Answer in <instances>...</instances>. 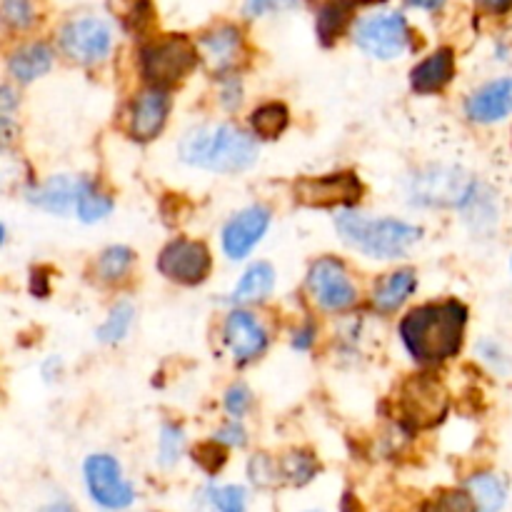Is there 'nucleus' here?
Instances as JSON below:
<instances>
[{"label": "nucleus", "instance_id": "obj_1", "mask_svg": "<svg viewBox=\"0 0 512 512\" xmlns=\"http://www.w3.org/2000/svg\"><path fill=\"white\" fill-rule=\"evenodd\" d=\"M465 323H468V308L450 300V303L425 305L405 315L400 335L415 360L440 363L460 353Z\"/></svg>", "mask_w": 512, "mask_h": 512}, {"label": "nucleus", "instance_id": "obj_2", "mask_svg": "<svg viewBox=\"0 0 512 512\" xmlns=\"http://www.w3.org/2000/svg\"><path fill=\"white\" fill-rule=\"evenodd\" d=\"M180 158L195 168L238 173L255 163L258 145L233 125H203L185 135L180 143Z\"/></svg>", "mask_w": 512, "mask_h": 512}, {"label": "nucleus", "instance_id": "obj_3", "mask_svg": "<svg viewBox=\"0 0 512 512\" xmlns=\"http://www.w3.org/2000/svg\"><path fill=\"white\" fill-rule=\"evenodd\" d=\"M340 238L370 258H400L423 235L415 225L400 220H373L360 213H340L335 218Z\"/></svg>", "mask_w": 512, "mask_h": 512}, {"label": "nucleus", "instance_id": "obj_4", "mask_svg": "<svg viewBox=\"0 0 512 512\" xmlns=\"http://www.w3.org/2000/svg\"><path fill=\"white\" fill-rule=\"evenodd\" d=\"M398 413L408 428L425 430L438 425L448 413V393L443 385L430 375L410 378L400 390Z\"/></svg>", "mask_w": 512, "mask_h": 512}, {"label": "nucleus", "instance_id": "obj_5", "mask_svg": "<svg viewBox=\"0 0 512 512\" xmlns=\"http://www.w3.org/2000/svg\"><path fill=\"white\" fill-rule=\"evenodd\" d=\"M198 65V50L188 38H165L143 50V73L150 83L170 85L190 73Z\"/></svg>", "mask_w": 512, "mask_h": 512}, {"label": "nucleus", "instance_id": "obj_6", "mask_svg": "<svg viewBox=\"0 0 512 512\" xmlns=\"http://www.w3.org/2000/svg\"><path fill=\"white\" fill-rule=\"evenodd\" d=\"M408 25L400 13H380L360 20L355 43L373 58L390 60L408 48Z\"/></svg>", "mask_w": 512, "mask_h": 512}, {"label": "nucleus", "instance_id": "obj_7", "mask_svg": "<svg viewBox=\"0 0 512 512\" xmlns=\"http://www.w3.org/2000/svg\"><path fill=\"white\" fill-rule=\"evenodd\" d=\"M363 198V185L353 173H335L325 178H303L295 183V200L308 208H338Z\"/></svg>", "mask_w": 512, "mask_h": 512}, {"label": "nucleus", "instance_id": "obj_8", "mask_svg": "<svg viewBox=\"0 0 512 512\" xmlns=\"http://www.w3.org/2000/svg\"><path fill=\"white\" fill-rule=\"evenodd\" d=\"M85 483L98 505L108 510H123L133 503V488L120 475V465L110 455H93L85 460Z\"/></svg>", "mask_w": 512, "mask_h": 512}, {"label": "nucleus", "instance_id": "obj_9", "mask_svg": "<svg viewBox=\"0 0 512 512\" xmlns=\"http://www.w3.org/2000/svg\"><path fill=\"white\" fill-rule=\"evenodd\" d=\"M210 253L203 243L195 240H173L165 245L158 258V270L165 278L183 285H198L210 273Z\"/></svg>", "mask_w": 512, "mask_h": 512}, {"label": "nucleus", "instance_id": "obj_10", "mask_svg": "<svg viewBox=\"0 0 512 512\" xmlns=\"http://www.w3.org/2000/svg\"><path fill=\"white\" fill-rule=\"evenodd\" d=\"M110 30L103 20L98 18H80L73 20L60 33V45H63L65 55H70L78 63H98L110 53Z\"/></svg>", "mask_w": 512, "mask_h": 512}, {"label": "nucleus", "instance_id": "obj_11", "mask_svg": "<svg viewBox=\"0 0 512 512\" xmlns=\"http://www.w3.org/2000/svg\"><path fill=\"white\" fill-rule=\"evenodd\" d=\"M308 285L313 298L328 310H348L355 303V298H358L343 263L333 258L318 260L310 268Z\"/></svg>", "mask_w": 512, "mask_h": 512}, {"label": "nucleus", "instance_id": "obj_12", "mask_svg": "<svg viewBox=\"0 0 512 512\" xmlns=\"http://www.w3.org/2000/svg\"><path fill=\"white\" fill-rule=\"evenodd\" d=\"M270 225V210L263 205H253V208L243 210L235 215L223 230V250L230 260H243L260 238L265 235Z\"/></svg>", "mask_w": 512, "mask_h": 512}, {"label": "nucleus", "instance_id": "obj_13", "mask_svg": "<svg viewBox=\"0 0 512 512\" xmlns=\"http://www.w3.org/2000/svg\"><path fill=\"white\" fill-rule=\"evenodd\" d=\"M225 340H228L230 350H233L238 363H248V360L258 358L265 350V345H268L265 330L260 328L258 320L250 313H243V310H235L228 318V325H225Z\"/></svg>", "mask_w": 512, "mask_h": 512}, {"label": "nucleus", "instance_id": "obj_14", "mask_svg": "<svg viewBox=\"0 0 512 512\" xmlns=\"http://www.w3.org/2000/svg\"><path fill=\"white\" fill-rule=\"evenodd\" d=\"M512 113V78H500L480 88L468 100V115L478 123H498Z\"/></svg>", "mask_w": 512, "mask_h": 512}, {"label": "nucleus", "instance_id": "obj_15", "mask_svg": "<svg viewBox=\"0 0 512 512\" xmlns=\"http://www.w3.org/2000/svg\"><path fill=\"white\" fill-rule=\"evenodd\" d=\"M168 95L163 90H145L133 105V135L138 140H153L168 118Z\"/></svg>", "mask_w": 512, "mask_h": 512}, {"label": "nucleus", "instance_id": "obj_16", "mask_svg": "<svg viewBox=\"0 0 512 512\" xmlns=\"http://www.w3.org/2000/svg\"><path fill=\"white\" fill-rule=\"evenodd\" d=\"M455 75V58L453 50L443 48L438 53H433L430 58H425L423 63L415 65L413 75H410V83L418 93H438L445 85L453 80Z\"/></svg>", "mask_w": 512, "mask_h": 512}, {"label": "nucleus", "instance_id": "obj_17", "mask_svg": "<svg viewBox=\"0 0 512 512\" xmlns=\"http://www.w3.org/2000/svg\"><path fill=\"white\" fill-rule=\"evenodd\" d=\"M200 48H203L210 70L223 73V70H228L230 65L238 60L240 33L235 28H220L215 30V33L205 35V38L200 40Z\"/></svg>", "mask_w": 512, "mask_h": 512}, {"label": "nucleus", "instance_id": "obj_18", "mask_svg": "<svg viewBox=\"0 0 512 512\" xmlns=\"http://www.w3.org/2000/svg\"><path fill=\"white\" fill-rule=\"evenodd\" d=\"M50 65H53V53H50L45 45L35 43V45H28V48H20L18 53L10 58L8 68L15 80H20V83H30V80L48 73Z\"/></svg>", "mask_w": 512, "mask_h": 512}, {"label": "nucleus", "instance_id": "obj_19", "mask_svg": "<svg viewBox=\"0 0 512 512\" xmlns=\"http://www.w3.org/2000/svg\"><path fill=\"white\" fill-rule=\"evenodd\" d=\"M415 283H418V280H415V270L405 268L393 273L383 285H378V290H375V308L383 310V313L398 310L400 305L408 300V295L415 290Z\"/></svg>", "mask_w": 512, "mask_h": 512}, {"label": "nucleus", "instance_id": "obj_20", "mask_svg": "<svg viewBox=\"0 0 512 512\" xmlns=\"http://www.w3.org/2000/svg\"><path fill=\"white\" fill-rule=\"evenodd\" d=\"M275 285V270L268 263H258L240 278L238 288H235L233 300L235 303H253V300H263L270 295Z\"/></svg>", "mask_w": 512, "mask_h": 512}, {"label": "nucleus", "instance_id": "obj_21", "mask_svg": "<svg viewBox=\"0 0 512 512\" xmlns=\"http://www.w3.org/2000/svg\"><path fill=\"white\" fill-rule=\"evenodd\" d=\"M28 198L35 205H40V208L50 210V213H65L70 208V203L78 198V188L68 178H60L58 175V178L48 180L40 190L30 193Z\"/></svg>", "mask_w": 512, "mask_h": 512}, {"label": "nucleus", "instance_id": "obj_22", "mask_svg": "<svg viewBox=\"0 0 512 512\" xmlns=\"http://www.w3.org/2000/svg\"><path fill=\"white\" fill-rule=\"evenodd\" d=\"M468 488L473 493L475 503H478V512H500L505 503V495H508V488H505L503 480L490 473L470 478Z\"/></svg>", "mask_w": 512, "mask_h": 512}, {"label": "nucleus", "instance_id": "obj_23", "mask_svg": "<svg viewBox=\"0 0 512 512\" xmlns=\"http://www.w3.org/2000/svg\"><path fill=\"white\" fill-rule=\"evenodd\" d=\"M75 203H78L80 220H85V223H98V220H103L113 210V200L100 193L93 183L78 185V198H75Z\"/></svg>", "mask_w": 512, "mask_h": 512}, {"label": "nucleus", "instance_id": "obj_24", "mask_svg": "<svg viewBox=\"0 0 512 512\" xmlns=\"http://www.w3.org/2000/svg\"><path fill=\"white\" fill-rule=\"evenodd\" d=\"M288 108L283 103H268L253 113V128L260 138H278L288 128Z\"/></svg>", "mask_w": 512, "mask_h": 512}, {"label": "nucleus", "instance_id": "obj_25", "mask_svg": "<svg viewBox=\"0 0 512 512\" xmlns=\"http://www.w3.org/2000/svg\"><path fill=\"white\" fill-rule=\"evenodd\" d=\"M315 470H318V465H315V460L308 453H290L278 465L280 480L290 485H305L313 478Z\"/></svg>", "mask_w": 512, "mask_h": 512}, {"label": "nucleus", "instance_id": "obj_26", "mask_svg": "<svg viewBox=\"0 0 512 512\" xmlns=\"http://www.w3.org/2000/svg\"><path fill=\"white\" fill-rule=\"evenodd\" d=\"M350 18V5L348 3H330L320 10L318 18V35L325 45L333 43V38H338L340 30L345 28Z\"/></svg>", "mask_w": 512, "mask_h": 512}, {"label": "nucleus", "instance_id": "obj_27", "mask_svg": "<svg viewBox=\"0 0 512 512\" xmlns=\"http://www.w3.org/2000/svg\"><path fill=\"white\" fill-rule=\"evenodd\" d=\"M133 315H135V308L130 303H118L113 310H110L108 320H105L103 328L98 330V338L103 340V343H118L120 338H125V333H128L130 323H133Z\"/></svg>", "mask_w": 512, "mask_h": 512}, {"label": "nucleus", "instance_id": "obj_28", "mask_svg": "<svg viewBox=\"0 0 512 512\" xmlns=\"http://www.w3.org/2000/svg\"><path fill=\"white\" fill-rule=\"evenodd\" d=\"M130 265H133V250L115 245V248H108L103 255H100L98 273L100 278L105 280H120L125 273H128Z\"/></svg>", "mask_w": 512, "mask_h": 512}, {"label": "nucleus", "instance_id": "obj_29", "mask_svg": "<svg viewBox=\"0 0 512 512\" xmlns=\"http://www.w3.org/2000/svg\"><path fill=\"white\" fill-rule=\"evenodd\" d=\"M210 500L220 512H245V490L238 488V485L215 488L210 493Z\"/></svg>", "mask_w": 512, "mask_h": 512}, {"label": "nucleus", "instance_id": "obj_30", "mask_svg": "<svg viewBox=\"0 0 512 512\" xmlns=\"http://www.w3.org/2000/svg\"><path fill=\"white\" fill-rule=\"evenodd\" d=\"M428 512H478V503L468 493H443Z\"/></svg>", "mask_w": 512, "mask_h": 512}, {"label": "nucleus", "instance_id": "obj_31", "mask_svg": "<svg viewBox=\"0 0 512 512\" xmlns=\"http://www.w3.org/2000/svg\"><path fill=\"white\" fill-rule=\"evenodd\" d=\"M180 450H183V430L173 428V425L163 428V433H160V463L173 465Z\"/></svg>", "mask_w": 512, "mask_h": 512}, {"label": "nucleus", "instance_id": "obj_32", "mask_svg": "<svg viewBox=\"0 0 512 512\" xmlns=\"http://www.w3.org/2000/svg\"><path fill=\"white\" fill-rule=\"evenodd\" d=\"M193 458L208 473H218L225 463V450L218 443H203L193 450Z\"/></svg>", "mask_w": 512, "mask_h": 512}, {"label": "nucleus", "instance_id": "obj_33", "mask_svg": "<svg viewBox=\"0 0 512 512\" xmlns=\"http://www.w3.org/2000/svg\"><path fill=\"white\" fill-rule=\"evenodd\" d=\"M3 15L13 28H28L33 20V8L28 0H3Z\"/></svg>", "mask_w": 512, "mask_h": 512}, {"label": "nucleus", "instance_id": "obj_34", "mask_svg": "<svg viewBox=\"0 0 512 512\" xmlns=\"http://www.w3.org/2000/svg\"><path fill=\"white\" fill-rule=\"evenodd\" d=\"M250 478L258 485H273L275 480H280L278 465L270 463L265 455H258V458H253V463H250Z\"/></svg>", "mask_w": 512, "mask_h": 512}, {"label": "nucleus", "instance_id": "obj_35", "mask_svg": "<svg viewBox=\"0 0 512 512\" xmlns=\"http://www.w3.org/2000/svg\"><path fill=\"white\" fill-rule=\"evenodd\" d=\"M225 408L233 415H245V410L250 408V390L245 385H233L225 395Z\"/></svg>", "mask_w": 512, "mask_h": 512}, {"label": "nucleus", "instance_id": "obj_36", "mask_svg": "<svg viewBox=\"0 0 512 512\" xmlns=\"http://www.w3.org/2000/svg\"><path fill=\"white\" fill-rule=\"evenodd\" d=\"M218 443L223 445H243L245 443V433L240 425H230V428L220 430L218 433Z\"/></svg>", "mask_w": 512, "mask_h": 512}, {"label": "nucleus", "instance_id": "obj_37", "mask_svg": "<svg viewBox=\"0 0 512 512\" xmlns=\"http://www.w3.org/2000/svg\"><path fill=\"white\" fill-rule=\"evenodd\" d=\"M485 10H493V13H505L510 8L512 0H478Z\"/></svg>", "mask_w": 512, "mask_h": 512}, {"label": "nucleus", "instance_id": "obj_38", "mask_svg": "<svg viewBox=\"0 0 512 512\" xmlns=\"http://www.w3.org/2000/svg\"><path fill=\"white\" fill-rule=\"evenodd\" d=\"M408 5H413V8H423V10H435L440 8V5L445 3V0H405Z\"/></svg>", "mask_w": 512, "mask_h": 512}, {"label": "nucleus", "instance_id": "obj_39", "mask_svg": "<svg viewBox=\"0 0 512 512\" xmlns=\"http://www.w3.org/2000/svg\"><path fill=\"white\" fill-rule=\"evenodd\" d=\"M310 340H313V328L303 330V333H298V338H295V348H308Z\"/></svg>", "mask_w": 512, "mask_h": 512}, {"label": "nucleus", "instance_id": "obj_40", "mask_svg": "<svg viewBox=\"0 0 512 512\" xmlns=\"http://www.w3.org/2000/svg\"><path fill=\"white\" fill-rule=\"evenodd\" d=\"M43 512H75V510L70 508V505H63V503H58V505H50V508H45Z\"/></svg>", "mask_w": 512, "mask_h": 512}, {"label": "nucleus", "instance_id": "obj_41", "mask_svg": "<svg viewBox=\"0 0 512 512\" xmlns=\"http://www.w3.org/2000/svg\"><path fill=\"white\" fill-rule=\"evenodd\" d=\"M365 3H370V0H365Z\"/></svg>", "mask_w": 512, "mask_h": 512}]
</instances>
